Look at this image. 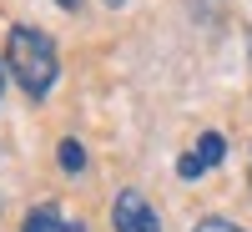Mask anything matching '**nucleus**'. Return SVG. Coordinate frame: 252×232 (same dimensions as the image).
<instances>
[{"label": "nucleus", "instance_id": "nucleus-1", "mask_svg": "<svg viewBox=\"0 0 252 232\" xmlns=\"http://www.w3.org/2000/svg\"><path fill=\"white\" fill-rule=\"evenodd\" d=\"M5 66L15 76V86L26 91L31 101H46L56 76H61V56H56V40L35 26H10L5 35Z\"/></svg>", "mask_w": 252, "mask_h": 232}, {"label": "nucleus", "instance_id": "nucleus-2", "mask_svg": "<svg viewBox=\"0 0 252 232\" xmlns=\"http://www.w3.org/2000/svg\"><path fill=\"white\" fill-rule=\"evenodd\" d=\"M111 227L116 232H161V217L152 212V202L136 187H121L116 202H111Z\"/></svg>", "mask_w": 252, "mask_h": 232}, {"label": "nucleus", "instance_id": "nucleus-3", "mask_svg": "<svg viewBox=\"0 0 252 232\" xmlns=\"http://www.w3.org/2000/svg\"><path fill=\"white\" fill-rule=\"evenodd\" d=\"M222 152H227V141H222L217 132H207V136L192 146V152H187V157L177 162V172H182L187 182H192V177H202V172H207V166H217V162H222Z\"/></svg>", "mask_w": 252, "mask_h": 232}, {"label": "nucleus", "instance_id": "nucleus-4", "mask_svg": "<svg viewBox=\"0 0 252 232\" xmlns=\"http://www.w3.org/2000/svg\"><path fill=\"white\" fill-rule=\"evenodd\" d=\"M20 232H86L81 222H71L66 212H61V207H31L26 212V222H20Z\"/></svg>", "mask_w": 252, "mask_h": 232}, {"label": "nucleus", "instance_id": "nucleus-5", "mask_svg": "<svg viewBox=\"0 0 252 232\" xmlns=\"http://www.w3.org/2000/svg\"><path fill=\"white\" fill-rule=\"evenodd\" d=\"M61 166H66V172H81V166H86V146H81V141H61Z\"/></svg>", "mask_w": 252, "mask_h": 232}, {"label": "nucleus", "instance_id": "nucleus-6", "mask_svg": "<svg viewBox=\"0 0 252 232\" xmlns=\"http://www.w3.org/2000/svg\"><path fill=\"white\" fill-rule=\"evenodd\" d=\"M192 232H242L237 222H227V217H207V222H197Z\"/></svg>", "mask_w": 252, "mask_h": 232}, {"label": "nucleus", "instance_id": "nucleus-7", "mask_svg": "<svg viewBox=\"0 0 252 232\" xmlns=\"http://www.w3.org/2000/svg\"><path fill=\"white\" fill-rule=\"evenodd\" d=\"M56 5H61V10H76V5H81V0H56Z\"/></svg>", "mask_w": 252, "mask_h": 232}, {"label": "nucleus", "instance_id": "nucleus-8", "mask_svg": "<svg viewBox=\"0 0 252 232\" xmlns=\"http://www.w3.org/2000/svg\"><path fill=\"white\" fill-rule=\"evenodd\" d=\"M5 71H10V66H5V61H0V91H5Z\"/></svg>", "mask_w": 252, "mask_h": 232}, {"label": "nucleus", "instance_id": "nucleus-9", "mask_svg": "<svg viewBox=\"0 0 252 232\" xmlns=\"http://www.w3.org/2000/svg\"><path fill=\"white\" fill-rule=\"evenodd\" d=\"M106 5H126V0H106Z\"/></svg>", "mask_w": 252, "mask_h": 232}]
</instances>
